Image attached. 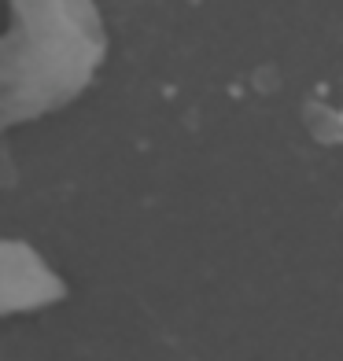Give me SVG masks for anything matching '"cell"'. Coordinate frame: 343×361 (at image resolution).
Wrapping results in <instances>:
<instances>
[{
    "mask_svg": "<svg viewBox=\"0 0 343 361\" xmlns=\"http://www.w3.org/2000/svg\"><path fill=\"white\" fill-rule=\"evenodd\" d=\"M107 59L96 0H11L0 34V133L71 107Z\"/></svg>",
    "mask_w": 343,
    "mask_h": 361,
    "instance_id": "cell-1",
    "label": "cell"
},
{
    "mask_svg": "<svg viewBox=\"0 0 343 361\" xmlns=\"http://www.w3.org/2000/svg\"><path fill=\"white\" fill-rule=\"evenodd\" d=\"M67 299V281L34 243L0 236V317L41 314Z\"/></svg>",
    "mask_w": 343,
    "mask_h": 361,
    "instance_id": "cell-2",
    "label": "cell"
}]
</instances>
